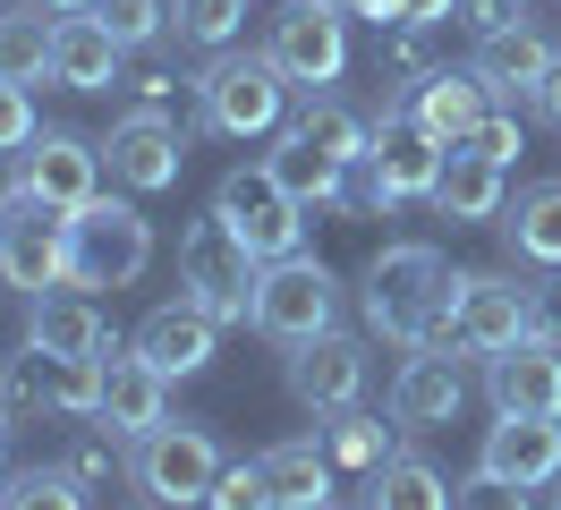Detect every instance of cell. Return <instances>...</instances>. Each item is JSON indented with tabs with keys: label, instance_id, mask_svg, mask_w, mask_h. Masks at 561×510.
I'll return each instance as SVG.
<instances>
[{
	"label": "cell",
	"instance_id": "30bf717a",
	"mask_svg": "<svg viewBox=\"0 0 561 510\" xmlns=\"http://www.w3.org/2000/svg\"><path fill=\"white\" fill-rule=\"evenodd\" d=\"M213 213L230 222V238H239L247 256H264V264H280V256H298V238H307V213H298V196L280 188L264 162L230 170L221 188H213Z\"/></svg>",
	"mask_w": 561,
	"mask_h": 510
},
{
	"label": "cell",
	"instance_id": "ee69618b",
	"mask_svg": "<svg viewBox=\"0 0 561 510\" xmlns=\"http://www.w3.org/2000/svg\"><path fill=\"white\" fill-rule=\"evenodd\" d=\"M128 94H137V111H162V102L179 94V77H171V68H137V77H128Z\"/></svg>",
	"mask_w": 561,
	"mask_h": 510
},
{
	"label": "cell",
	"instance_id": "d6a6232c",
	"mask_svg": "<svg viewBox=\"0 0 561 510\" xmlns=\"http://www.w3.org/2000/svg\"><path fill=\"white\" fill-rule=\"evenodd\" d=\"M247 26V0H171V43L179 52H230Z\"/></svg>",
	"mask_w": 561,
	"mask_h": 510
},
{
	"label": "cell",
	"instance_id": "f1b7e54d",
	"mask_svg": "<svg viewBox=\"0 0 561 510\" xmlns=\"http://www.w3.org/2000/svg\"><path fill=\"white\" fill-rule=\"evenodd\" d=\"M366 510H451V485H443V468H434V460L391 451L383 468L366 476Z\"/></svg>",
	"mask_w": 561,
	"mask_h": 510
},
{
	"label": "cell",
	"instance_id": "5bb4252c",
	"mask_svg": "<svg viewBox=\"0 0 561 510\" xmlns=\"http://www.w3.org/2000/svg\"><path fill=\"white\" fill-rule=\"evenodd\" d=\"M103 145H85V136L69 128H43L26 154H18V188H35L51 213H85V204L103 196Z\"/></svg>",
	"mask_w": 561,
	"mask_h": 510
},
{
	"label": "cell",
	"instance_id": "e0dca14e",
	"mask_svg": "<svg viewBox=\"0 0 561 510\" xmlns=\"http://www.w3.org/2000/svg\"><path fill=\"white\" fill-rule=\"evenodd\" d=\"M119 68H128V43H119L94 9L51 18V86H69V94H111Z\"/></svg>",
	"mask_w": 561,
	"mask_h": 510
},
{
	"label": "cell",
	"instance_id": "603a6c76",
	"mask_svg": "<svg viewBox=\"0 0 561 510\" xmlns=\"http://www.w3.org/2000/svg\"><path fill=\"white\" fill-rule=\"evenodd\" d=\"M468 68L485 77V94H493V102H519V94H536V86H545V68H553V43L527 26V18H511L502 34H477Z\"/></svg>",
	"mask_w": 561,
	"mask_h": 510
},
{
	"label": "cell",
	"instance_id": "4dcf8cb0",
	"mask_svg": "<svg viewBox=\"0 0 561 510\" xmlns=\"http://www.w3.org/2000/svg\"><path fill=\"white\" fill-rule=\"evenodd\" d=\"M0 77H9V86L51 77V18H43L35 0H26V9H0Z\"/></svg>",
	"mask_w": 561,
	"mask_h": 510
},
{
	"label": "cell",
	"instance_id": "8992f818",
	"mask_svg": "<svg viewBox=\"0 0 561 510\" xmlns=\"http://www.w3.org/2000/svg\"><path fill=\"white\" fill-rule=\"evenodd\" d=\"M153 264V222L119 196H94L85 213H69V281L77 290H128Z\"/></svg>",
	"mask_w": 561,
	"mask_h": 510
},
{
	"label": "cell",
	"instance_id": "9c48e42d",
	"mask_svg": "<svg viewBox=\"0 0 561 510\" xmlns=\"http://www.w3.org/2000/svg\"><path fill=\"white\" fill-rule=\"evenodd\" d=\"M341 324V281L298 247V256H280V264H264V281H255V332L280 340V349H298V340H316Z\"/></svg>",
	"mask_w": 561,
	"mask_h": 510
},
{
	"label": "cell",
	"instance_id": "681fc988",
	"mask_svg": "<svg viewBox=\"0 0 561 510\" xmlns=\"http://www.w3.org/2000/svg\"><path fill=\"white\" fill-rule=\"evenodd\" d=\"M9 476H18V468H9V434H0V494H9Z\"/></svg>",
	"mask_w": 561,
	"mask_h": 510
},
{
	"label": "cell",
	"instance_id": "b9f144b4",
	"mask_svg": "<svg viewBox=\"0 0 561 510\" xmlns=\"http://www.w3.org/2000/svg\"><path fill=\"white\" fill-rule=\"evenodd\" d=\"M527 324H536L527 340H553L561 349V281H527Z\"/></svg>",
	"mask_w": 561,
	"mask_h": 510
},
{
	"label": "cell",
	"instance_id": "44dd1931",
	"mask_svg": "<svg viewBox=\"0 0 561 510\" xmlns=\"http://www.w3.org/2000/svg\"><path fill=\"white\" fill-rule=\"evenodd\" d=\"M128 349H137V358H153V366L179 383V374H205V366H213L221 324H213L196 298H171V306H153V315L137 324V340H128Z\"/></svg>",
	"mask_w": 561,
	"mask_h": 510
},
{
	"label": "cell",
	"instance_id": "74e56055",
	"mask_svg": "<svg viewBox=\"0 0 561 510\" xmlns=\"http://www.w3.org/2000/svg\"><path fill=\"white\" fill-rule=\"evenodd\" d=\"M434 52H443V26H409V18H400V34H391V68H400L409 86L443 68V60H434Z\"/></svg>",
	"mask_w": 561,
	"mask_h": 510
},
{
	"label": "cell",
	"instance_id": "f907efd6",
	"mask_svg": "<svg viewBox=\"0 0 561 510\" xmlns=\"http://www.w3.org/2000/svg\"><path fill=\"white\" fill-rule=\"evenodd\" d=\"M0 9H26V0H0Z\"/></svg>",
	"mask_w": 561,
	"mask_h": 510
},
{
	"label": "cell",
	"instance_id": "f6af8a7d",
	"mask_svg": "<svg viewBox=\"0 0 561 510\" xmlns=\"http://www.w3.org/2000/svg\"><path fill=\"white\" fill-rule=\"evenodd\" d=\"M451 9H459V0H400L409 26H451ZM400 18H391V26H400Z\"/></svg>",
	"mask_w": 561,
	"mask_h": 510
},
{
	"label": "cell",
	"instance_id": "ab89813d",
	"mask_svg": "<svg viewBox=\"0 0 561 510\" xmlns=\"http://www.w3.org/2000/svg\"><path fill=\"white\" fill-rule=\"evenodd\" d=\"M451 510H536L527 502V485H511V476H468V485H451Z\"/></svg>",
	"mask_w": 561,
	"mask_h": 510
},
{
	"label": "cell",
	"instance_id": "f546056e",
	"mask_svg": "<svg viewBox=\"0 0 561 510\" xmlns=\"http://www.w3.org/2000/svg\"><path fill=\"white\" fill-rule=\"evenodd\" d=\"M298 136H307L316 154H332L341 170H366V145H375V120H357L350 102H332V94H307V111H298Z\"/></svg>",
	"mask_w": 561,
	"mask_h": 510
},
{
	"label": "cell",
	"instance_id": "ac0fdd59",
	"mask_svg": "<svg viewBox=\"0 0 561 510\" xmlns=\"http://www.w3.org/2000/svg\"><path fill=\"white\" fill-rule=\"evenodd\" d=\"M94 417L128 442L153 434L171 417V374L153 366V358H137V349H103V400H94Z\"/></svg>",
	"mask_w": 561,
	"mask_h": 510
},
{
	"label": "cell",
	"instance_id": "60d3db41",
	"mask_svg": "<svg viewBox=\"0 0 561 510\" xmlns=\"http://www.w3.org/2000/svg\"><path fill=\"white\" fill-rule=\"evenodd\" d=\"M459 145H477V154H485V162H502V170L527 154V145H519V120H511V111H485V120L459 136Z\"/></svg>",
	"mask_w": 561,
	"mask_h": 510
},
{
	"label": "cell",
	"instance_id": "d590c367",
	"mask_svg": "<svg viewBox=\"0 0 561 510\" xmlns=\"http://www.w3.org/2000/svg\"><path fill=\"white\" fill-rule=\"evenodd\" d=\"M94 18H103L128 52H145V43H171V0H94Z\"/></svg>",
	"mask_w": 561,
	"mask_h": 510
},
{
	"label": "cell",
	"instance_id": "277c9868",
	"mask_svg": "<svg viewBox=\"0 0 561 510\" xmlns=\"http://www.w3.org/2000/svg\"><path fill=\"white\" fill-rule=\"evenodd\" d=\"M196 102H205V128L213 136H273L280 111H289V77H280L264 52H213L196 68Z\"/></svg>",
	"mask_w": 561,
	"mask_h": 510
},
{
	"label": "cell",
	"instance_id": "7402d4cb",
	"mask_svg": "<svg viewBox=\"0 0 561 510\" xmlns=\"http://www.w3.org/2000/svg\"><path fill=\"white\" fill-rule=\"evenodd\" d=\"M26 340L35 349H51V358H103L111 349V324L103 306H94V290H43V298H26Z\"/></svg>",
	"mask_w": 561,
	"mask_h": 510
},
{
	"label": "cell",
	"instance_id": "8d00e7d4",
	"mask_svg": "<svg viewBox=\"0 0 561 510\" xmlns=\"http://www.w3.org/2000/svg\"><path fill=\"white\" fill-rule=\"evenodd\" d=\"M205 510H280L273 476H264V460H239V468H221V485H213Z\"/></svg>",
	"mask_w": 561,
	"mask_h": 510
},
{
	"label": "cell",
	"instance_id": "836d02e7",
	"mask_svg": "<svg viewBox=\"0 0 561 510\" xmlns=\"http://www.w3.org/2000/svg\"><path fill=\"white\" fill-rule=\"evenodd\" d=\"M323 451H332V468L375 476V468L391 460V426H383V417H357V408H341V417L323 426Z\"/></svg>",
	"mask_w": 561,
	"mask_h": 510
},
{
	"label": "cell",
	"instance_id": "7a4b0ae2",
	"mask_svg": "<svg viewBox=\"0 0 561 510\" xmlns=\"http://www.w3.org/2000/svg\"><path fill=\"white\" fill-rule=\"evenodd\" d=\"M443 136L425 128L409 102H383V120H375V145H366V179H350V213H391V204H417L434 196V179H443Z\"/></svg>",
	"mask_w": 561,
	"mask_h": 510
},
{
	"label": "cell",
	"instance_id": "6da1fadb",
	"mask_svg": "<svg viewBox=\"0 0 561 510\" xmlns=\"http://www.w3.org/2000/svg\"><path fill=\"white\" fill-rule=\"evenodd\" d=\"M451 281L459 272L443 264V247L391 238V247H375L357 298H366V324H375L391 349H451Z\"/></svg>",
	"mask_w": 561,
	"mask_h": 510
},
{
	"label": "cell",
	"instance_id": "1f68e13d",
	"mask_svg": "<svg viewBox=\"0 0 561 510\" xmlns=\"http://www.w3.org/2000/svg\"><path fill=\"white\" fill-rule=\"evenodd\" d=\"M128 434H111L103 417H77L69 426V451H60V468L85 485V494H111V476H128V451H119Z\"/></svg>",
	"mask_w": 561,
	"mask_h": 510
},
{
	"label": "cell",
	"instance_id": "7bdbcfd3",
	"mask_svg": "<svg viewBox=\"0 0 561 510\" xmlns=\"http://www.w3.org/2000/svg\"><path fill=\"white\" fill-rule=\"evenodd\" d=\"M511 18H519V0H459L451 9V26H468V34H502Z\"/></svg>",
	"mask_w": 561,
	"mask_h": 510
},
{
	"label": "cell",
	"instance_id": "db71d44e",
	"mask_svg": "<svg viewBox=\"0 0 561 510\" xmlns=\"http://www.w3.org/2000/svg\"><path fill=\"white\" fill-rule=\"evenodd\" d=\"M519 9H527V0H519Z\"/></svg>",
	"mask_w": 561,
	"mask_h": 510
},
{
	"label": "cell",
	"instance_id": "8fae6325",
	"mask_svg": "<svg viewBox=\"0 0 561 510\" xmlns=\"http://www.w3.org/2000/svg\"><path fill=\"white\" fill-rule=\"evenodd\" d=\"M0 392L18 408V426H35V417H94L103 400V358H51V349H18V358H0Z\"/></svg>",
	"mask_w": 561,
	"mask_h": 510
},
{
	"label": "cell",
	"instance_id": "7dc6e473",
	"mask_svg": "<svg viewBox=\"0 0 561 510\" xmlns=\"http://www.w3.org/2000/svg\"><path fill=\"white\" fill-rule=\"evenodd\" d=\"M332 9H350V18H375V26H391V18H400V0H332Z\"/></svg>",
	"mask_w": 561,
	"mask_h": 510
},
{
	"label": "cell",
	"instance_id": "c3c4849f",
	"mask_svg": "<svg viewBox=\"0 0 561 510\" xmlns=\"http://www.w3.org/2000/svg\"><path fill=\"white\" fill-rule=\"evenodd\" d=\"M35 9H60V18H69V9H94V0H35Z\"/></svg>",
	"mask_w": 561,
	"mask_h": 510
},
{
	"label": "cell",
	"instance_id": "484cf974",
	"mask_svg": "<svg viewBox=\"0 0 561 510\" xmlns=\"http://www.w3.org/2000/svg\"><path fill=\"white\" fill-rule=\"evenodd\" d=\"M409 111H417L443 145H459V136L493 111V94H485V77H477V68H434V77H417V86H409Z\"/></svg>",
	"mask_w": 561,
	"mask_h": 510
},
{
	"label": "cell",
	"instance_id": "9a60e30c",
	"mask_svg": "<svg viewBox=\"0 0 561 510\" xmlns=\"http://www.w3.org/2000/svg\"><path fill=\"white\" fill-rule=\"evenodd\" d=\"M459 400H468V374H459V349H409L400 374H391L383 392V417L400 434H434V426H451Z\"/></svg>",
	"mask_w": 561,
	"mask_h": 510
},
{
	"label": "cell",
	"instance_id": "5b68a950",
	"mask_svg": "<svg viewBox=\"0 0 561 510\" xmlns=\"http://www.w3.org/2000/svg\"><path fill=\"white\" fill-rule=\"evenodd\" d=\"M221 442L205 434V426H153V434L128 442V476H137V494L153 510H187V502H213V485H221Z\"/></svg>",
	"mask_w": 561,
	"mask_h": 510
},
{
	"label": "cell",
	"instance_id": "f35d334b",
	"mask_svg": "<svg viewBox=\"0 0 561 510\" xmlns=\"http://www.w3.org/2000/svg\"><path fill=\"white\" fill-rule=\"evenodd\" d=\"M35 136H43V120H35V94L0 77V154H26Z\"/></svg>",
	"mask_w": 561,
	"mask_h": 510
},
{
	"label": "cell",
	"instance_id": "e575fe53",
	"mask_svg": "<svg viewBox=\"0 0 561 510\" xmlns=\"http://www.w3.org/2000/svg\"><path fill=\"white\" fill-rule=\"evenodd\" d=\"M85 502H94V494H85L60 460H51V468H18L9 494H0V510H85Z\"/></svg>",
	"mask_w": 561,
	"mask_h": 510
},
{
	"label": "cell",
	"instance_id": "f5cc1de1",
	"mask_svg": "<svg viewBox=\"0 0 561 510\" xmlns=\"http://www.w3.org/2000/svg\"><path fill=\"white\" fill-rule=\"evenodd\" d=\"M553 510H561V494H553Z\"/></svg>",
	"mask_w": 561,
	"mask_h": 510
},
{
	"label": "cell",
	"instance_id": "2e32d148",
	"mask_svg": "<svg viewBox=\"0 0 561 510\" xmlns=\"http://www.w3.org/2000/svg\"><path fill=\"white\" fill-rule=\"evenodd\" d=\"M357 392H366V349H357L341 324L289 349V400H298V408L341 417V408H357Z\"/></svg>",
	"mask_w": 561,
	"mask_h": 510
},
{
	"label": "cell",
	"instance_id": "4fadbf2b",
	"mask_svg": "<svg viewBox=\"0 0 561 510\" xmlns=\"http://www.w3.org/2000/svg\"><path fill=\"white\" fill-rule=\"evenodd\" d=\"M103 170H111V188H128V196H162V188H179V170H187V136L162 111H128L103 136Z\"/></svg>",
	"mask_w": 561,
	"mask_h": 510
},
{
	"label": "cell",
	"instance_id": "3957f363",
	"mask_svg": "<svg viewBox=\"0 0 561 510\" xmlns=\"http://www.w3.org/2000/svg\"><path fill=\"white\" fill-rule=\"evenodd\" d=\"M255 281H264V256H247L221 213L179 230V298H196L213 324H255Z\"/></svg>",
	"mask_w": 561,
	"mask_h": 510
},
{
	"label": "cell",
	"instance_id": "52a82bcc",
	"mask_svg": "<svg viewBox=\"0 0 561 510\" xmlns=\"http://www.w3.org/2000/svg\"><path fill=\"white\" fill-rule=\"evenodd\" d=\"M0 281L9 290H69V213H51L35 188H0Z\"/></svg>",
	"mask_w": 561,
	"mask_h": 510
},
{
	"label": "cell",
	"instance_id": "ffe728a7",
	"mask_svg": "<svg viewBox=\"0 0 561 510\" xmlns=\"http://www.w3.org/2000/svg\"><path fill=\"white\" fill-rule=\"evenodd\" d=\"M477 468H485V476H511V485H527V494L561 485V417H493Z\"/></svg>",
	"mask_w": 561,
	"mask_h": 510
},
{
	"label": "cell",
	"instance_id": "d4e9b609",
	"mask_svg": "<svg viewBox=\"0 0 561 510\" xmlns=\"http://www.w3.org/2000/svg\"><path fill=\"white\" fill-rule=\"evenodd\" d=\"M434 213H443V222H502V162H485V154H477V145H451V154H443V179H434Z\"/></svg>",
	"mask_w": 561,
	"mask_h": 510
},
{
	"label": "cell",
	"instance_id": "cb8c5ba5",
	"mask_svg": "<svg viewBox=\"0 0 561 510\" xmlns=\"http://www.w3.org/2000/svg\"><path fill=\"white\" fill-rule=\"evenodd\" d=\"M264 170H273L280 188L298 196V213H350V170L332 162V154H316L298 128H280V136H273Z\"/></svg>",
	"mask_w": 561,
	"mask_h": 510
},
{
	"label": "cell",
	"instance_id": "d6986e66",
	"mask_svg": "<svg viewBox=\"0 0 561 510\" xmlns=\"http://www.w3.org/2000/svg\"><path fill=\"white\" fill-rule=\"evenodd\" d=\"M485 400L493 417H561V349L519 340V349L485 358Z\"/></svg>",
	"mask_w": 561,
	"mask_h": 510
},
{
	"label": "cell",
	"instance_id": "4316f807",
	"mask_svg": "<svg viewBox=\"0 0 561 510\" xmlns=\"http://www.w3.org/2000/svg\"><path fill=\"white\" fill-rule=\"evenodd\" d=\"M502 238L519 264L561 272V179H536V188H519V204H502Z\"/></svg>",
	"mask_w": 561,
	"mask_h": 510
},
{
	"label": "cell",
	"instance_id": "816d5d0a",
	"mask_svg": "<svg viewBox=\"0 0 561 510\" xmlns=\"http://www.w3.org/2000/svg\"><path fill=\"white\" fill-rule=\"evenodd\" d=\"M307 510H332V502H307Z\"/></svg>",
	"mask_w": 561,
	"mask_h": 510
},
{
	"label": "cell",
	"instance_id": "bcb514c9",
	"mask_svg": "<svg viewBox=\"0 0 561 510\" xmlns=\"http://www.w3.org/2000/svg\"><path fill=\"white\" fill-rule=\"evenodd\" d=\"M527 102H536V120H553V128H561V52H553V68H545V86H536Z\"/></svg>",
	"mask_w": 561,
	"mask_h": 510
},
{
	"label": "cell",
	"instance_id": "7c38bea8",
	"mask_svg": "<svg viewBox=\"0 0 561 510\" xmlns=\"http://www.w3.org/2000/svg\"><path fill=\"white\" fill-rule=\"evenodd\" d=\"M536 332L527 324V281L519 272H459L451 281V349L459 358H502Z\"/></svg>",
	"mask_w": 561,
	"mask_h": 510
},
{
	"label": "cell",
	"instance_id": "83f0119b",
	"mask_svg": "<svg viewBox=\"0 0 561 510\" xmlns=\"http://www.w3.org/2000/svg\"><path fill=\"white\" fill-rule=\"evenodd\" d=\"M264 476H273L280 510H307V502H332V451L316 434H289L264 451Z\"/></svg>",
	"mask_w": 561,
	"mask_h": 510
},
{
	"label": "cell",
	"instance_id": "ba28073f",
	"mask_svg": "<svg viewBox=\"0 0 561 510\" xmlns=\"http://www.w3.org/2000/svg\"><path fill=\"white\" fill-rule=\"evenodd\" d=\"M264 60L289 77V94L341 86V68H350V9H332V0H289L273 26H264Z\"/></svg>",
	"mask_w": 561,
	"mask_h": 510
}]
</instances>
